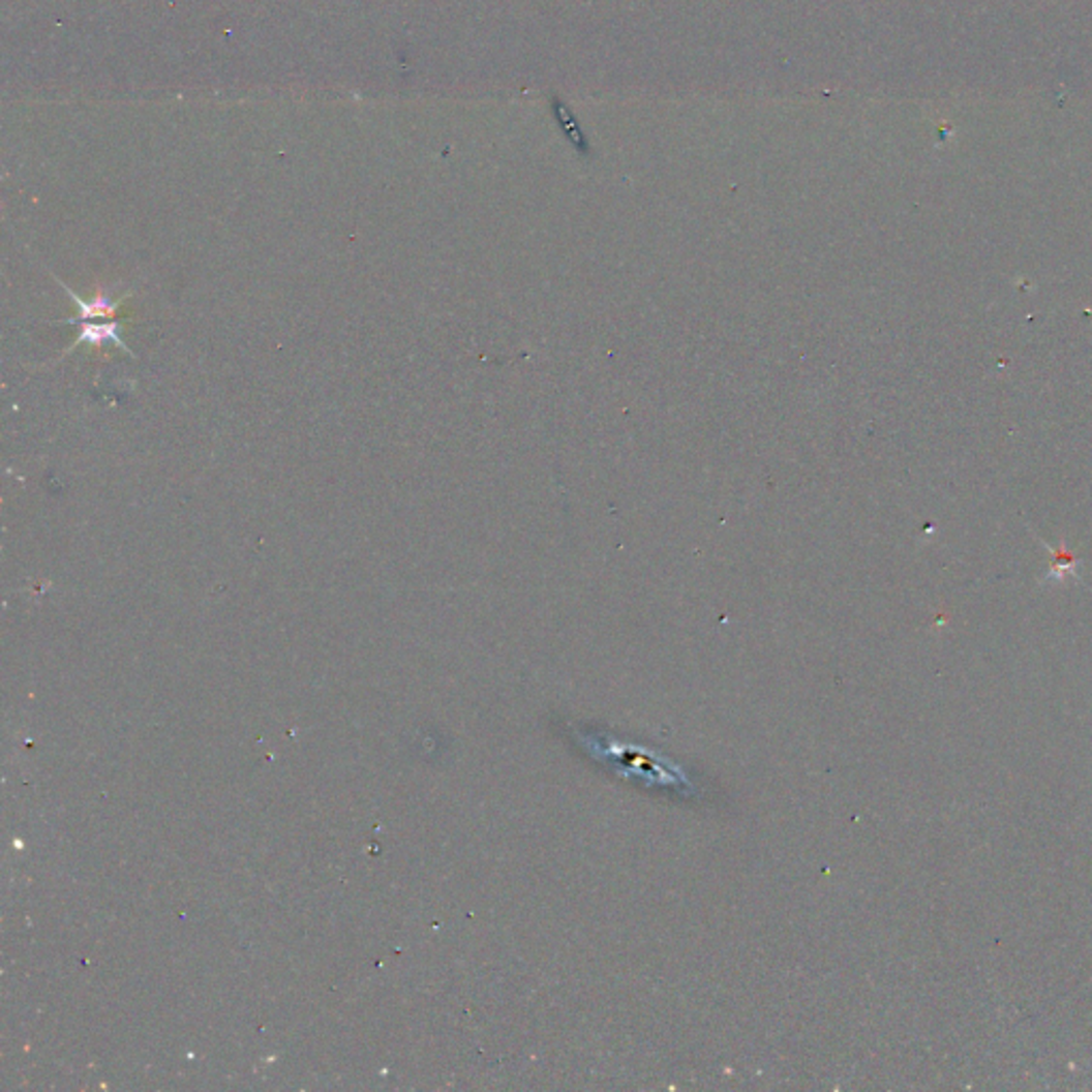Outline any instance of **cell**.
Returning <instances> with one entry per match:
<instances>
[{
    "instance_id": "6da1fadb",
    "label": "cell",
    "mask_w": 1092,
    "mask_h": 1092,
    "mask_svg": "<svg viewBox=\"0 0 1092 1092\" xmlns=\"http://www.w3.org/2000/svg\"><path fill=\"white\" fill-rule=\"evenodd\" d=\"M60 286L66 291V295L71 297L78 305H80V316L78 318H66L62 323L66 325H75V323H82V321H94V318H108V316H114L118 312L120 303L112 297V291H100L94 299H82L78 293H73L71 289H68L62 280H58Z\"/></svg>"
},
{
    "instance_id": "7a4b0ae2",
    "label": "cell",
    "mask_w": 1092,
    "mask_h": 1092,
    "mask_svg": "<svg viewBox=\"0 0 1092 1092\" xmlns=\"http://www.w3.org/2000/svg\"><path fill=\"white\" fill-rule=\"evenodd\" d=\"M82 329H80V337L75 339L73 344V351L82 344H88L92 348H98V346H105L108 341H112V344H116L118 348H122L124 353L130 355L128 346L124 344L122 339V323L118 321H112V323H92V321H82L80 323Z\"/></svg>"
}]
</instances>
